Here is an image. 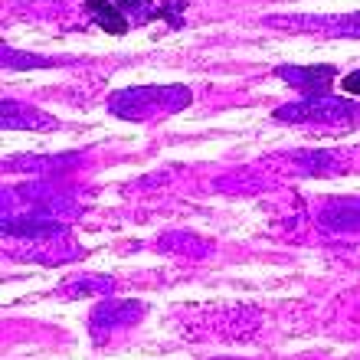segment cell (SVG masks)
Instances as JSON below:
<instances>
[{"label":"cell","mask_w":360,"mask_h":360,"mask_svg":"<svg viewBox=\"0 0 360 360\" xmlns=\"http://www.w3.org/2000/svg\"><path fill=\"white\" fill-rule=\"evenodd\" d=\"M344 89H347V92H354V95H360V72H351V76L344 79Z\"/></svg>","instance_id":"cell-3"},{"label":"cell","mask_w":360,"mask_h":360,"mask_svg":"<svg viewBox=\"0 0 360 360\" xmlns=\"http://www.w3.org/2000/svg\"><path fill=\"white\" fill-rule=\"evenodd\" d=\"M86 10L92 23H98L105 33H115V37L128 33V17H124V10L115 0H86Z\"/></svg>","instance_id":"cell-1"},{"label":"cell","mask_w":360,"mask_h":360,"mask_svg":"<svg viewBox=\"0 0 360 360\" xmlns=\"http://www.w3.org/2000/svg\"><path fill=\"white\" fill-rule=\"evenodd\" d=\"M282 76L288 79V82H298V86H331L334 69L331 66H311V69H292V66H285Z\"/></svg>","instance_id":"cell-2"}]
</instances>
